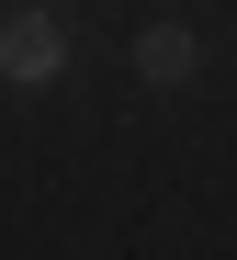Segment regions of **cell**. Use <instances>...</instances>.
Returning a JSON list of instances; mask_svg holds the SVG:
<instances>
[{
	"mask_svg": "<svg viewBox=\"0 0 237 260\" xmlns=\"http://www.w3.org/2000/svg\"><path fill=\"white\" fill-rule=\"evenodd\" d=\"M0 79H12V91H57L68 79V23L57 12H12L0 23Z\"/></svg>",
	"mask_w": 237,
	"mask_h": 260,
	"instance_id": "6da1fadb",
	"label": "cell"
},
{
	"mask_svg": "<svg viewBox=\"0 0 237 260\" xmlns=\"http://www.w3.org/2000/svg\"><path fill=\"white\" fill-rule=\"evenodd\" d=\"M136 79L147 91H192L204 79V34L192 23H136Z\"/></svg>",
	"mask_w": 237,
	"mask_h": 260,
	"instance_id": "7a4b0ae2",
	"label": "cell"
}]
</instances>
